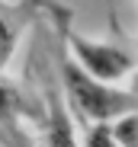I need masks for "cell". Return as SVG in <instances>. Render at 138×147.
I'll return each instance as SVG.
<instances>
[{
	"label": "cell",
	"instance_id": "cell-3",
	"mask_svg": "<svg viewBox=\"0 0 138 147\" xmlns=\"http://www.w3.org/2000/svg\"><path fill=\"white\" fill-rule=\"evenodd\" d=\"M39 16L32 0H0V70H7L22 35Z\"/></svg>",
	"mask_w": 138,
	"mask_h": 147
},
{
	"label": "cell",
	"instance_id": "cell-2",
	"mask_svg": "<svg viewBox=\"0 0 138 147\" xmlns=\"http://www.w3.org/2000/svg\"><path fill=\"white\" fill-rule=\"evenodd\" d=\"M26 115H35L42 121V112L32 106V99H26L22 86L0 70V141L29 144L32 138L22 131V118H26Z\"/></svg>",
	"mask_w": 138,
	"mask_h": 147
},
{
	"label": "cell",
	"instance_id": "cell-1",
	"mask_svg": "<svg viewBox=\"0 0 138 147\" xmlns=\"http://www.w3.org/2000/svg\"><path fill=\"white\" fill-rule=\"evenodd\" d=\"M52 61H55V74H58V86H61V96L67 109H71L77 118H84V125L90 121H112L132 109H138V96L125 86H116V83H106L93 74H87L71 55L67 48L55 38V51H52Z\"/></svg>",
	"mask_w": 138,
	"mask_h": 147
},
{
	"label": "cell",
	"instance_id": "cell-4",
	"mask_svg": "<svg viewBox=\"0 0 138 147\" xmlns=\"http://www.w3.org/2000/svg\"><path fill=\"white\" fill-rule=\"evenodd\" d=\"M128 90L138 96V61H135V67H132V83H128Z\"/></svg>",
	"mask_w": 138,
	"mask_h": 147
}]
</instances>
